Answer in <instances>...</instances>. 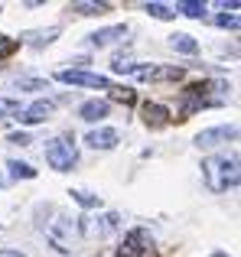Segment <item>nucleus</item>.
<instances>
[{"label": "nucleus", "instance_id": "f257e3e1", "mask_svg": "<svg viewBox=\"0 0 241 257\" xmlns=\"http://www.w3.org/2000/svg\"><path fill=\"white\" fill-rule=\"evenodd\" d=\"M202 179L212 192H228L238 186V157H209L202 163Z\"/></svg>", "mask_w": 241, "mask_h": 257}, {"label": "nucleus", "instance_id": "f03ea898", "mask_svg": "<svg viewBox=\"0 0 241 257\" xmlns=\"http://www.w3.org/2000/svg\"><path fill=\"white\" fill-rule=\"evenodd\" d=\"M46 163H49L52 170H59V173H69L72 166L78 163L75 137H69V134H59V137H52L49 144H46Z\"/></svg>", "mask_w": 241, "mask_h": 257}, {"label": "nucleus", "instance_id": "7ed1b4c3", "mask_svg": "<svg viewBox=\"0 0 241 257\" xmlns=\"http://www.w3.org/2000/svg\"><path fill=\"white\" fill-rule=\"evenodd\" d=\"M78 234H82V218H78V221L59 218L56 225L49 228V241H52V247H56V251H69L72 241H75Z\"/></svg>", "mask_w": 241, "mask_h": 257}, {"label": "nucleus", "instance_id": "20e7f679", "mask_svg": "<svg viewBox=\"0 0 241 257\" xmlns=\"http://www.w3.org/2000/svg\"><path fill=\"white\" fill-rule=\"evenodd\" d=\"M56 78H59V82H65V85H82V88H104V91L114 88L104 75H91V72H85V69H62Z\"/></svg>", "mask_w": 241, "mask_h": 257}, {"label": "nucleus", "instance_id": "39448f33", "mask_svg": "<svg viewBox=\"0 0 241 257\" xmlns=\"http://www.w3.org/2000/svg\"><path fill=\"white\" fill-rule=\"evenodd\" d=\"M235 137H238V127H235V124L209 127V131H199V134H196V147H199V150H209V147L228 144V140H235Z\"/></svg>", "mask_w": 241, "mask_h": 257}, {"label": "nucleus", "instance_id": "423d86ee", "mask_svg": "<svg viewBox=\"0 0 241 257\" xmlns=\"http://www.w3.org/2000/svg\"><path fill=\"white\" fill-rule=\"evenodd\" d=\"M52 111H56V101L39 98V101H33V104L20 107L17 120H20V124H26V127H33V124H43V120H49V114H52Z\"/></svg>", "mask_w": 241, "mask_h": 257}, {"label": "nucleus", "instance_id": "0eeeda50", "mask_svg": "<svg viewBox=\"0 0 241 257\" xmlns=\"http://www.w3.org/2000/svg\"><path fill=\"white\" fill-rule=\"evenodd\" d=\"M147 247H150V234H147L144 228H134L124 238V244L117 247V257H144Z\"/></svg>", "mask_w": 241, "mask_h": 257}, {"label": "nucleus", "instance_id": "6e6552de", "mask_svg": "<svg viewBox=\"0 0 241 257\" xmlns=\"http://www.w3.org/2000/svg\"><path fill=\"white\" fill-rule=\"evenodd\" d=\"M127 33H131V26H127V23L104 26V30H95V33H88V36H85V43H88V46H111V43H117V39H124Z\"/></svg>", "mask_w": 241, "mask_h": 257}, {"label": "nucleus", "instance_id": "1a4fd4ad", "mask_svg": "<svg viewBox=\"0 0 241 257\" xmlns=\"http://www.w3.org/2000/svg\"><path fill=\"white\" fill-rule=\"evenodd\" d=\"M117 140H120V137H117L114 127H98V131H88L85 144H88L91 150H114Z\"/></svg>", "mask_w": 241, "mask_h": 257}, {"label": "nucleus", "instance_id": "9d476101", "mask_svg": "<svg viewBox=\"0 0 241 257\" xmlns=\"http://www.w3.org/2000/svg\"><path fill=\"white\" fill-rule=\"evenodd\" d=\"M108 111H111V104H108V101L91 98V101H85V104L78 107V117H82V120H88V124H95V120L108 117Z\"/></svg>", "mask_w": 241, "mask_h": 257}, {"label": "nucleus", "instance_id": "9b49d317", "mask_svg": "<svg viewBox=\"0 0 241 257\" xmlns=\"http://www.w3.org/2000/svg\"><path fill=\"white\" fill-rule=\"evenodd\" d=\"M140 114H144V124H147V127H153V131H157V127H166V124H170V111H166L163 104H150V101H147Z\"/></svg>", "mask_w": 241, "mask_h": 257}, {"label": "nucleus", "instance_id": "f8f14e48", "mask_svg": "<svg viewBox=\"0 0 241 257\" xmlns=\"http://www.w3.org/2000/svg\"><path fill=\"white\" fill-rule=\"evenodd\" d=\"M59 33H62L59 26H49V30H30V33H23V43L33 46V49H43V46H49Z\"/></svg>", "mask_w": 241, "mask_h": 257}, {"label": "nucleus", "instance_id": "ddd939ff", "mask_svg": "<svg viewBox=\"0 0 241 257\" xmlns=\"http://www.w3.org/2000/svg\"><path fill=\"white\" fill-rule=\"evenodd\" d=\"M170 46L176 52H183V56H196V52H199V43L189 36V33H173V36H170Z\"/></svg>", "mask_w": 241, "mask_h": 257}, {"label": "nucleus", "instance_id": "4468645a", "mask_svg": "<svg viewBox=\"0 0 241 257\" xmlns=\"http://www.w3.org/2000/svg\"><path fill=\"white\" fill-rule=\"evenodd\" d=\"M111 4H95V0H78V4H72V13H78V17H98V13H108Z\"/></svg>", "mask_w": 241, "mask_h": 257}, {"label": "nucleus", "instance_id": "2eb2a0df", "mask_svg": "<svg viewBox=\"0 0 241 257\" xmlns=\"http://www.w3.org/2000/svg\"><path fill=\"white\" fill-rule=\"evenodd\" d=\"M117 225H120V215L117 212H104L101 218L95 221V234H98V238H104V234L117 231Z\"/></svg>", "mask_w": 241, "mask_h": 257}, {"label": "nucleus", "instance_id": "dca6fc26", "mask_svg": "<svg viewBox=\"0 0 241 257\" xmlns=\"http://www.w3.org/2000/svg\"><path fill=\"white\" fill-rule=\"evenodd\" d=\"M173 10L186 13V17H192V20L205 17V4H202V0H183V4H176V7H173Z\"/></svg>", "mask_w": 241, "mask_h": 257}, {"label": "nucleus", "instance_id": "f3484780", "mask_svg": "<svg viewBox=\"0 0 241 257\" xmlns=\"http://www.w3.org/2000/svg\"><path fill=\"white\" fill-rule=\"evenodd\" d=\"M7 170H10L13 179H36V170H33L30 163H20V160H10V163H7Z\"/></svg>", "mask_w": 241, "mask_h": 257}, {"label": "nucleus", "instance_id": "a211bd4d", "mask_svg": "<svg viewBox=\"0 0 241 257\" xmlns=\"http://www.w3.org/2000/svg\"><path fill=\"white\" fill-rule=\"evenodd\" d=\"M72 199H75L82 208H98V205H101V195L85 192V189H72Z\"/></svg>", "mask_w": 241, "mask_h": 257}, {"label": "nucleus", "instance_id": "6ab92c4d", "mask_svg": "<svg viewBox=\"0 0 241 257\" xmlns=\"http://www.w3.org/2000/svg\"><path fill=\"white\" fill-rule=\"evenodd\" d=\"M17 114H20V101L17 98H0V124L10 120V117H17Z\"/></svg>", "mask_w": 241, "mask_h": 257}, {"label": "nucleus", "instance_id": "aec40b11", "mask_svg": "<svg viewBox=\"0 0 241 257\" xmlns=\"http://www.w3.org/2000/svg\"><path fill=\"white\" fill-rule=\"evenodd\" d=\"M147 13H150V17H157V20H173V17H176V10H173V7H166V4H147Z\"/></svg>", "mask_w": 241, "mask_h": 257}, {"label": "nucleus", "instance_id": "412c9836", "mask_svg": "<svg viewBox=\"0 0 241 257\" xmlns=\"http://www.w3.org/2000/svg\"><path fill=\"white\" fill-rule=\"evenodd\" d=\"M111 98L120 101V104H134L137 94H134V88H111Z\"/></svg>", "mask_w": 241, "mask_h": 257}, {"label": "nucleus", "instance_id": "4be33fe9", "mask_svg": "<svg viewBox=\"0 0 241 257\" xmlns=\"http://www.w3.org/2000/svg\"><path fill=\"white\" fill-rule=\"evenodd\" d=\"M17 46H20V39H10V36H0V59L13 56V52H17Z\"/></svg>", "mask_w": 241, "mask_h": 257}, {"label": "nucleus", "instance_id": "5701e85b", "mask_svg": "<svg viewBox=\"0 0 241 257\" xmlns=\"http://www.w3.org/2000/svg\"><path fill=\"white\" fill-rule=\"evenodd\" d=\"M215 23L222 26V30H238V17H235V13H231V17H228V13H222V17H215Z\"/></svg>", "mask_w": 241, "mask_h": 257}, {"label": "nucleus", "instance_id": "b1692460", "mask_svg": "<svg viewBox=\"0 0 241 257\" xmlns=\"http://www.w3.org/2000/svg\"><path fill=\"white\" fill-rule=\"evenodd\" d=\"M7 140H10V144H17V147H26V144H33V140L26 137V134H10Z\"/></svg>", "mask_w": 241, "mask_h": 257}, {"label": "nucleus", "instance_id": "393cba45", "mask_svg": "<svg viewBox=\"0 0 241 257\" xmlns=\"http://www.w3.org/2000/svg\"><path fill=\"white\" fill-rule=\"evenodd\" d=\"M17 88H46V82H39V78H23V82H17Z\"/></svg>", "mask_w": 241, "mask_h": 257}, {"label": "nucleus", "instance_id": "a878e982", "mask_svg": "<svg viewBox=\"0 0 241 257\" xmlns=\"http://www.w3.org/2000/svg\"><path fill=\"white\" fill-rule=\"evenodd\" d=\"M0 257H23L20 251H0Z\"/></svg>", "mask_w": 241, "mask_h": 257}, {"label": "nucleus", "instance_id": "bb28decb", "mask_svg": "<svg viewBox=\"0 0 241 257\" xmlns=\"http://www.w3.org/2000/svg\"><path fill=\"white\" fill-rule=\"evenodd\" d=\"M212 257H228V254H225V251H215V254H212Z\"/></svg>", "mask_w": 241, "mask_h": 257}, {"label": "nucleus", "instance_id": "cd10ccee", "mask_svg": "<svg viewBox=\"0 0 241 257\" xmlns=\"http://www.w3.org/2000/svg\"><path fill=\"white\" fill-rule=\"evenodd\" d=\"M0 186H7V179H4V176H0Z\"/></svg>", "mask_w": 241, "mask_h": 257}, {"label": "nucleus", "instance_id": "c85d7f7f", "mask_svg": "<svg viewBox=\"0 0 241 257\" xmlns=\"http://www.w3.org/2000/svg\"><path fill=\"white\" fill-rule=\"evenodd\" d=\"M0 13H4V7H0Z\"/></svg>", "mask_w": 241, "mask_h": 257}]
</instances>
